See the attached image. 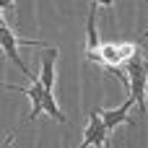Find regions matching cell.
<instances>
[{
	"instance_id": "obj_7",
	"label": "cell",
	"mask_w": 148,
	"mask_h": 148,
	"mask_svg": "<svg viewBox=\"0 0 148 148\" xmlns=\"http://www.w3.org/2000/svg\"><path fill=\"white\" fill-rule=\"evenodd\" d=\"M55 60H57V49H55V47H44V52H42V73H39V81H42V86L49 88V91H52V86H55Z\"/></svg>"
},
{
	"instance_id": "obj_4",
	"label": "cell",
	"mask_w": 148,
	"mask_h": 148,
	"mask_svg": "<svg viewBox=\"0 0 148 148\" xmlns=\"http://www.w3.org/2000/svg\"><path fill=\"white\" fill-rule=\"evenodd\" d=\"M21 44H29V47H36L39 42H34V39H23V36H18V34H13L10 29H8V23L5 21H0V47H3V52H5V57L13 62V65H18L21 68V73L31 81L34 75H31V70L26 68V62H23V57L18 55V47Z\"/></svg>"
},
{
	"instance_id": "obj_14",
	"label": "cell",
	"mask_w": 148,
	"mask_h": 148,
	"mask_svg": "<svg viewBox=\"0 0 148 148\" xmlns=\"http://www.w3.org/2000/svg\"><path fill=\"white\" fill-rule=\"evenodd\" d=\"M146 96H148V78H146Z\"/></svg>"
},
{
	"instance_id": "obj_1",
	"label": "cell",
	"mask_w": 148,
	"mask_h": 148,
	"mask_svg": "<svg viewBox=\"0 0 148 148\" xmlns=\"http://www.w3.org/2000/svg\"><path fill=\"white\" fill-rule=\"evenodd\" d=\"M135 52H138L135 44H127V42H104V44H99L94 52H86V60H88V62H96V65H101L104 70H109L112 75H117V78L125 83V88H127V78H125V73H122V65H125Z\"/></svg>"
},
{
	"instance_id": "obj_2",
	"label": "cell",
	"mask_w": 148,
	"mask_h": 148,
	"mask_svg": "<svg viewBox=\"0 0 148 148\" xmlns=\"http://www.w3.org/2000/svg\"><path fill=\"white\" fill-rule=\"evenodd\" d=\"M23 96H29V99H31V112H29V117H26L29 122H34L42 112H44V114H49V117H52V120H57V122H65V114L60 112V107H57V101H55L52 91L42 86L39 75H34V78H31V86H29V88H23Z\"/></svg>"
},
{
	"instance_id": "obj_13",
	"label": "cell",
	"mask_w": 148,
	"mask_h": 148,
	"mask_svg": "<svg viewBox=\"0 0 148 148\" xmlns=\"http://www.w3.org/2000/svg\"><path fill=\"white\" fill-rule=\"evenodd\" d=\"M146 3H148V0H146ZM143 36H146V39H148V29H146V31H143Z\"/></svg>"
},
{
	"instance_id": "obj_12",
	"label": "cell",
	"mask_w": 148,
	"mask_h": 148,
	"mask_svg": "<svg viewBox=\"0 0 148 148\" xmlns=\"http://www.w3.org/2000/svg\"><path fill=\"white\" fill-rule=\"evenodd\" d=\"M10 140H13V135H8V140L3 143V148H8V146H10Z\"/></svg>"
},
{
	"instance_id": "obj_9",
	"label": "cell",
	"mask_w": 148,
	"mask_h": 148,
	"mask_svg": "<svg viewBox=\"0 0 148 148\" xmlns=\"http://www.w3.org/2000/svg\"><path fill=\"white\" fill-rule=\"evenodd\" d=\"M16 0H0V10H13Z\"/></svg>"
},
{
	"instance_id": "obj_10",
	"label": "cell",
	"mask_w": 148,
	"mask_h": 148,
	"mask_svg": "<svg viewBox=\"0 0 148 148\" xmlns=\"http://www.w3.org/2000/svg\"><path fill=\"white\" fill-rule=\"evenodd\" d=\"M0 88H8V91H18V94H23V88H18V86H10V83H3V81H0Z\"/></svg>"
},
{
	"instance_id": "obj_5",
	"label": "cell",
	"mask_w": 148,
	"mask_h": 148,
	"mask_svg": "<svg viewBox=\"0 0 148 148\" xmlns=\"http://www.w3.org/2000/svg\"><path fill=\"white\" fill-rule=\"evenodd\" d=\"M109 146V133H107V127H104V122H101V117H99V109H94L91 114H88V125H86V133H83V143L78 148H88V146Z\"/></svg>"
},
{
	"instance_id": "obj_8",
	"label": "cell",
	"mask_w": 148,
	"mask_h": 148,
	"mask_svg": "<svg viewBox=\"0 0 148 148\" xmlns=\"http://www.w3.org/2000/svg\"><path fill=\"white\" fill-rule=\"evenodd\" d=\"M96 13H99V5L91 3L88 16H86V34H88V47H86V52H94V49L101 44V42H99V29H96Z\"/></svg>"
},
{
	"instance_id": "obj_11",
	"label": "cell",
	"mask_w": 148,
	"mask_h": 148,
	"mask_svg": "<svg viewBox=\"0 0 148 148\" xmlns=\"http://www.w3.org/2000/svg\"><path fill=\"white\" fill-rule=\"evenodd\" d=\"M91 3H94V5H107V8L114 5V0H91Z\"/></svg>"
},
{
	"instance_id": "obj_6",
	"label": "cell",
	"mask_w": 148,
	"mask_h": 148,
	"mask_svg": "<svg viewBox=\"0 0 148 148\" xmlns=\"http://www.w3.org/2000/svg\"><path fill=\"white\" fill-rule=\"evenodd\" d=\"M135 104V99L133 96H127L117 109H99V117H101V122H104V127H107V133H112L117 125H133L130 122V107Z\"/></svg>"
},
{
	"instance_id": "obj_15",
	"label": "cell",
	"mask_w": 148,
	"mask_h": 148,
	"mask_svg": "<svg viewBox=\"0 0 148 148\" xmlns=\"http://www.w3.org/2000/svg\"><path fill=\"white\" fill-rule=\"evenodd\" d=\"M94 148H104V146H94Z\"/></svg>"
},
{
	"instance_id": "obj_3",
	"label": "cell",
	"mask_w": 148,
	"mask_h": 148,
	"mask_svg": "<svg viewBox=\"0 0 148 148\" xmlns=\"http://www.w3.org/2000/svg\"><path fill=\"white\" fill-rule=\"evenodd\" d=\"M125 78H127V86H130V94L127 96H133L135 99V104L140 107V114L146 117V78H148V57L138 49L125 65Z\"/></svg>"
}]
</instances>
